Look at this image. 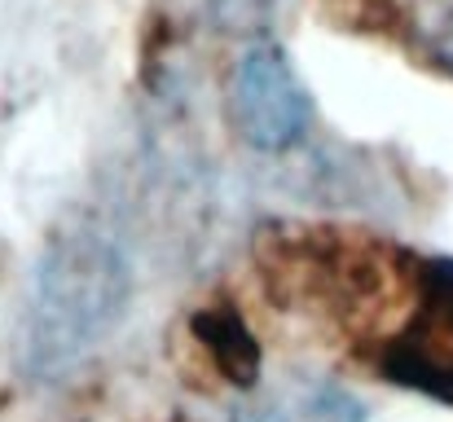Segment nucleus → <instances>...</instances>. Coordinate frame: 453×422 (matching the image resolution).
Wrapping results in <instances>:
<instances>
[{"label":"nucleus","instance_id":"1","mask_svg":"<svg viewBox=\"0 0 453 422\" xmlns=\"http://www.w3.org/2000/svg\"><path fill=\"white\" fill-rule=\"evenodd\" d=\"M137 286V265L124 229L102 216H75L62 225L27 290L22 357L35 379H62L93 357L124 321Z\"/></svg>","mask_w":453,"mask_h":422},{"label":"nucleus","instance_id":"3","mask_svg":"<svg viewBox=\"0 0 453 422\" xmlns=\"http://www.w3.org/2000/svg\"><path fill=\"white\" fill-rule=\"evenodd\" d=\"M229 422H365V405L334 379L282 374L247 387V396L234 401Z\"/></svg>","mask_w":453,"mask_h":422},{"label":"nucleus","instance_id":"2","mask_svg":"<svg viewBox=\"0 0 453 422\" xmlns=\"http://www.w3.org/2000/svg\"><path fill=\"white\" fill-rule=\"evenodd\" d=\"M229 119L238 137L265 154H282L308 137L312 97L278 40H256L238 58L229 84Z\"/></svg>","mask_w":453,"mask_h":422},{"label":"nucleus","instance_id":"5","mask_svg":"<svg viewBox=\"0 0 453 422\" xmlns=\"http://www.w3.org/2000/svg\"><path fill=\"white\" fill-rule=\"evenodd\" d=\"M418 35L427 44V53L453 71V0H427L418 9Z\"/></svg>","mask_w":453,"mask_h":422},{"label":"nucleus","instance_id":"4","mask_svg":"<svg viewBox=\"0 0 453 422\" xmlns=\"http://www.w3.org/2000/svg\"><path fill=\"white\" fill-rule=\"evenodd\" d=\"M194 334L207 343V352L216 357V365L238 387H256L260 383V348H256V339H251V330L242 326L238 312L211 308V312L194 317Z\"/></svg>","mask_w":453,"mask_h":422}]
</instances>
